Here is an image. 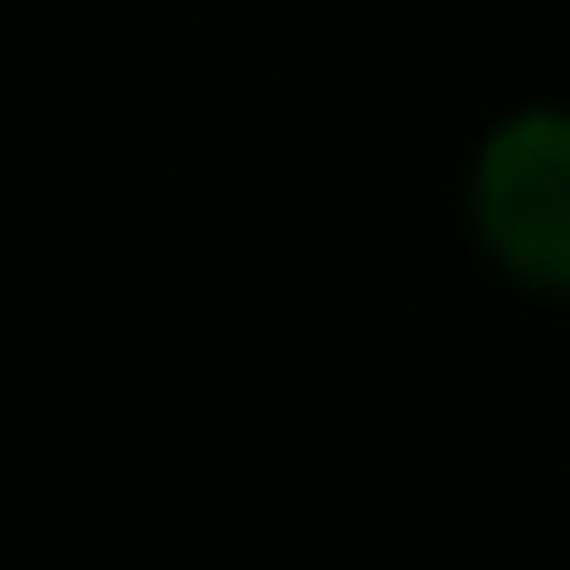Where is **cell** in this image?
<instances>
[{"instance_id":"6da1fadb","label":"cell","mask_w":570,"mask_h":570,"mask_svg":"<svg viewBox=\"0 0 570 570\" xmlns=\"http://www.w3.org/2000/svg\"><path fill=\"white\" fill-rule=\"evenodd\" d=\"M463 224L513 289L570 298V100H529L480 132Z\"/></svg>"}]
</instances>
